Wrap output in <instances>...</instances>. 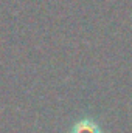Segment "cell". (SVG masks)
Wrapping results in <instances>:
<instances>
[{"label":"cell","instance_id":"cell-1","mask_svg":"<svg viewBox=\"0 0 132 133\" xmlns=\"http://www.w3.org/2000/svg\"><path fill=\"white\" fill-rule=\"evenodd\" d=\"M71 133H101L98 124L93 122L92 119H81L79 122L75 124L71 129Z\"/></svg>","mask_w":132,"mask_h":133}]
</instances>
